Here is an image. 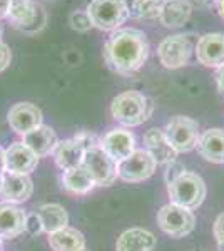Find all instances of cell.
I'll use <instances>...</instances> for the list:
<instances>
[{"mask_svg":"<svg viewBox=\"0 0 224 251\" xmlns=\"http://www.w3.org/2000/svg\"><path fill=\"white\" fill-rule=\"evenodd\" d=\"M0 251H2V238H0Z\"/></svg>","mask_w":224,"mask_h":251,"instance_id":"cell-39","label":"cell"},{"mask_svg":"<svg viewBox=\"0 0 224 251\" xmlns=\"http://www.w3.org/2000/svg\"><path fill=\"white\" fill-rule=\"evenodd\" d=\"M10 60H12V52H10L9 46L0 42V72H3L10 66Z\"/></svg>","mask_w":224,"mask_h":251,"instance_id":"cell-31","label":"cell"},{"mask_svg":"<svg viewBox=\"0 0 224 251\" xmlns=\"http://www.w3.org/2000/svg\"><path fill=\"white\" fill-rule=\"evenodd\" d=\"M80 251H87V250H85V248H84V250H80Z\"/></svg>","mask_w":224,"mask_h":251,"instance_id":"cell-40","label":"cell"},{"mask_svg":"<svg viewBox=\"0 0 224 251\" xmlns=\"http://www.w3.org/2000/svg\"><path fill=\"white\" fill-rule=\"evenodd\" d=\"M157 163L146 149H136L129 157L117 163V177L125 183H141L156 171Z\"/></svg>","mask_w":224,"mask_h":251,"instance_id":"cell-10","label":"cell"},{"mask_svg":"<svg viewBox=\"0 0 224 251\" xmlns=\"http://www.w3.org/2000/svg\"><path fill=\"white\" fill-rule=\"evenodd\" d=\"M154 111V104L149 97L137 91H125L116 96L111 104V114L117 123L127 127L141 126L149 119Z\"/></svg>","mask_w":224,"mask_h":251,"instance_id":"cell-2","label":"cell"},{"mask_svg":"<svg viewBox=\"0 0 224 251\" xmlns=\"http://www.w3.org/2000/svg\"><path fill=\"white\" fill-rule=\"evenodd\" d=\"M149 57L148 35L137 29H117L104 44V59L112 71L132 74Z\"/></svg>","mask_w":224,"mask_h":251,"instance_id":"cell-1","label":"cell"},{"mask_svg":"<svg viewBox=\"0 0 224 251\" xmlns=\"http://www.w3.org/2000/svg\"><path fill=\"white\" fill-rule=\"evenodd\" d=\"M156 246V236L148 229L131 228L117 238L116 251H152Z\"/></svg>","mask_w":224,"mask_h":251,"instance_id":"cell-21","label":"cell"},{"mask_svg":"<svg viewBox=\"0 0 224 251\" xmlns=\"http://www.w3.org/2000/svg\"><path fill=\"white\" fill-rule=\"evenodd\" d=\"M85 12L92 27L105 32L117 30L131 17V9L125 0H91Z\"/></svg>","mask_w":224,"mask_h":251,"instance_id":"cell-4","label":"cell"},{"mask_svg":"<svg viewBox=\"0 0 224 251\" xmlns=\"http://www.w3.org/2000/svg\"><path fill=\"white\" fill-rule=\"evenodd\" d=\"M27 214L15 203H0V238L12 240L25 231Z\"/></svg>","mask_w":224,"mask_h":251,"instance_id":"cell-16","label":"cell"},{"mask_svg":"<svg viewBox=\"0 0 224 251\" xmlns=\"http://www.w3.org/2000/svg\"><path fill=\"white\" fill-rule=\"evenodd\" d=\"M74 139L80 146H82L84 151H89V149L100 146V139H99V137H97L96 134H92V132H87V131H82V132H79V134H75Z\"/></svg>","mask_w":224,"mask_h":251,"instance_id":"cell-28","label":"cell"},{"mask_svg":"<svg viewBox=\"0 0 224 251\" xmlns=\"http://www.w3.org/2000/svg\"><path fill=\"white\" fill-rule=\"evenodd\" d=\"M7 121L17 134L24 136L42 126V111L32 102H17L9 109Z\"/></svg>","mask_w":224,"mask_h":251,"instance_id":"cell-12","label":"cell"},{"mask_svg":"<svg viewBox=\"0 0 224 251\" xmlns=\"http://www.w3.org/2000/svg\"><path fill=\"white\" fill-rule=\"evenodd\" d=\"M194 46L191 39L184 34L169 35L159 44L157 55L159 62L166 69H179L189 64Z\"/></svg>","mask_w":224,"mask_h":251,"instance_id":"cell-8","label":"cell"},{"mask_svg":"<svg viewBox=\"0 0 224 251\" xmlns=\"http://www.w3.org/2000/svg\"><path fill=\"white\" fill-rule=\"evenodd\" d=\"M3 189V174H0V193H2Z\"/></svg>","mask_w":224,"mask_h":251,"instance_id":"cell-38","label":"cell"},{"mask_svg":"<svg viewBox=\"0 0 224 251\" xmlns=\"http://www.w3.org/2000/svg\"><path fill=\"white\" fill-rule=\"evenodd\" d=\"M162 2L164 0H134L131 15H134L136 19H146V20L159 19Z\"/></svg>","mask_w":224,"mask_h":251,"instance_id":"cell-26","label":"cell"},{"mask_svg":"<svg viewBox=\"0 0 224 251\" xmlns=\"http://www.w3.org/2000/svg\"><path fill=\"white\" fill-rule=\"evenodd\" d=\"M198 62L204 67L219 69L224 66V34L211 32L201 35L194 47Z\"/></svg>","mask_w":224,"mask_h":251,"instance_id":"cell-11","label":"cell"},{"mask_svg":"<svg viewBox=\"0 0 224 251\" xmlns=\"http://www.w3.org/2000/svg\"><path fill=\"white\" fill-rule=\"evenodd\" d=\"M2 37H3V24L0 22V42H2Z\"/></svg>","mask_w":224,"mask_h":251,"instance_id":"cell-37","label":"cell"},{"mask_svg":"<svg viewBox=\"0 0 224 251\" xmlns=\"http://www.w3.org/2000/svg\"><path fill=\"white\" fill-rule=\"evenodd\" d=\"M7 168H5V149H2L0 146V174H5Z\"/></svg>","mask_w":224,"mask_h":251,"instance_id":"cell-35","label":"cell"},{"mask_svg":"<svg viewBox=\"0 0 224 251\" xmlns=\"http://www.w3.org/2000/svg\"><path fill=\"white\" fill-rule=\"evenodd\" d=\"M213 233H214L216 241H218L221 246H224V213H221L218 218H216L214 226H213Z\"/></svg>","mask_w":224,"mask_h":251,"instance_id":"cell-30","label":"cell"},{"mask_svg":"<svg viewBox=\"0 0 224 251\" xmlns=\"http://www.w3.org/2000/svg\"><path fill=\"white\" fill-rule=\"evenodd\" d=\"M25 231L28 234H32V236H37L44 231V225H42V220H40V216L35 213H30L27 214V220H25Z\"/></svg>","mask_w":224,"mask_h":251,"instance_id":"cell-29","label":"cell"},{"mask_svg":"<svg viewBox=\"0 0 224 251\" xmlns=\"http://www.w3.org/2000/svg\"><path fill=\"white\" fill-rule=\"evenodd\" d=\"M206 183L199 174L184 171L168 184L171 203L187 209H196L206 198Z\"/></svg>","mask_w":224,"mask_h":251,"instance_id":"cell-3","label":"cell"},{"mask_svg":"<svg viewBox=\"0 0 224 251\" xmlns=\"http://www.w3.org/2000/svg\"><path fill=\"white\" fill-rule=\"evenodd\" d=\"M84 154H85L84 148L77 143L74 137H72V139H66V141H59L57 148L54 149L55 164L59 166L62 171H69V169L82 166Z\"/></svg>","mask_w":224,"mask_h":251,"instance_id":"cell-22","label":"cell"},{"mask_svg":"<svg viewBox=\"0 0 224 251\" xmlns=\"http://www.w3.org/2000/svg\"><path fill=\"white\" fill-rule=\"evenodd\" d=\"M100 148L112 157L116 163L125 159L136 151V137L127 129H112L100 139Z\"/></svg>","mask_w":224,"mask_h":251,"instance_id":"cell-13","label":"cell"},{"mask_svg":"<svg viewBox=\"0 0 224 251\" xmlns=\"http://www.w3.org/2000/svg\"><path fill=\"white\" fill-rule=\"evenodd\" d=\"M62 186L72 194H87L94 189L96 183H94L91 174L85 171L84 166H79V168L64 171Z\"/></svg>","mask_w":224,"mask_h":251,"instance_id":"cell-25","label":"cell"},{"mask_svg":"<svg viewBox=\"0 0 224 251\" xmlns=\"http://www.w3.org/2000/svg\"><path fill=\"white\" fill-rule=\"evenodd\" d=\"M10 7H12V0H0V19L9 17Z\"/></svg>","mask_w":224,"mask_h":251,"instance_id":"cell-33","label":"cell"},{"mask_svg":"<svg viewBox=\"0 0 224 251\" xmlns=\"http://www.w3.org/2000/svg\"><path fill=\"white\" fill-rule=\"evenodd\" d=\"M12 25L24 34L34 35L44 29L47 15L42 5L35 0H12L9 17Z\"/></svg>","mask_w":224,"mask_h":251,"instance_id":"cell-5","label":"cell"},{"mask_svg":"<svg viewBox=\"0 0 224 251\" xmlns=\"http://www.w3.org/2000/svg\"><path fill=\"white\" fill-rule=\"evenodd\" d=\"M37 214L40 216V220H42L44 231L49 234L66 228L69 223V214L66 209H64V206L55 204V203L39 206Z\"/></svg>","mask_w":224,"mask_h":251,"instance_id":"cell-24","label":"cell"},{"mask_svg":"<svg viewBox=\"0 0 224 251\" xmlns=\"http://www.w3.org/2000/svg\"><path fill=\"white\" fill-rule=\"evenodd\" d=\"M216 7H218L219 17L224 20V0H218V2H216Z\"/></svg>","mask_w":224,"mask_h":251,"instance_id":"cell-36","label":"cell"},{"mask_svg":"<svg viewBox=\"0 0 224 251\" xmlns=\"http://www.w3.org/2000/svg\"><path fill=\"white\" fill-rule=\"evenodd\" d=\"M22 143L25 144L27 148H30L39 157H42V156H47V154H50V152H54V149L57 148V144H59V139H57L54 129L42 124V126H39V127H35L34 131L24 134Z\"/></svg>","mask_w":224,"mask_h":251,"instance_id":"cell-20","label":"cell"},{"mask_svg":"<svg viewBox=\"0 0 224 251\" xmlns=\"http://www.w3.org/2000/svg\"><path fill=\"white\" fill-rule=\"evenodd\" d=\"M191 14H193V5L189 0H164L159 22L166 29H177L191 19Z\"/></svg>","mask_w":224,"mask_h":251,"instance_id":"cell-19","label":"cell"},{"mask_svg":"<svg viewBox=\"0 0 224 251\" xmlns=\"http://www.w3.org/2000/svg\"><path fill=\"white\" fill-rule=\"evenodd\" d=\"M49 245L54 251H80L85 248V238L75 228L66 226L49 234Z\"/></svg>","mask_w":224,"mask_h":251,"instance_id":"cell-23","label":"cell"},{"mask_svg":"<svg viewBox=\"0 0 224 251\" xmlns=\"http://www.w3.org/2000/svg\"><path fill=\"white\" fill-rule=\"evenodd\" d=\"M199 154L213 164H224V129H207L196 144Z\"/></svg>","mask_w":224,"mask_h":251,"instance_id":"cell-17","label":"cell"},{"mask_svg":"<svg viewBox=\"0 0 224 251\" xmlns=\"http://www.w3.org/2000/svg\"><path fill=\"white\" fill-rule=\"evenodd\" d=\"M193 2H194V5L201 7V9H211V7L216 5L218 0H193Z\"/></svg>","mask_w":224,"mask_h":251,"instance_id":"cell-34","label":"cell"},{"mask_svg":"<svg viewBox=\"0 0 224 251\" xmlns=\"http://www.w3.org/2000/svg\"><path fill=\"white\" fill-rule=\"evenodd\" d=\"M39 156L27 148L24 143H14L5 149V168L7 173L30 174L37 168Z\"/></svg>","mask_w":224,"mask_h":251,"instance_id":"cell-14","label":"cell"},{"mask_svg":"<svg viewBox=\"0 0 224 251\" xmlns=\"http://www.w3.org/2000/svg\"><path fill=\"white\" fill-rule=\"evenodd\" d=\"M169 143L177 152H189L196 148L199 139V124L191 117L174 116L171 117L164 129Z\"/></svg>","mask_w":224,"mask_h":251,"instance_id":"cell-7","label":"cell"},{"mask_svg":"<svg viewBox=\"0 0 224 251\" xmlns=\"http://www.w3.org/2000/svg\"><path fill=\"white\" fill-rule=\"evenodd\" d=\"M34 193V184L28 174H15L5 173L3 174V189L2 194L9 203H24Z\"/></svg>","mask_w":224,"mask_h":251,"instance_id":"cell-18","label":"cell"},{"mask_svg":"<svg viewBox=\"0 0 224 251\" xmlns=\"http://www.w3.org/2000/svg\"><path fill=\"white\" fill-rule=\"evenodd\" d=\"M216 84H218V91L224 96V66L216 71Z\"/></svg>","mask_w":224,"mask_h":251,"instance_id":"cell-32","label":"cell"},{"mask_svg":"<svg viewBox=\"0 0 224 251\" xmlns=\"http://www.w3.org/2000/svg\"><path fill=\"white\" fill-rule=\"evenodd\" d=\"M71 27L77 32H87L92 29V22L89 19L87 12H82V10H75L74 14L71 15Z\"/></svg>","mask_w":224,"mask_h":251,"instance_id":"cell-27","label":"cell"},{"mask_svg":"<svg viewBox=\"0 0 224 251\" xmlns=\"http://www.w3.org/2000/svg\"><path fill=\"white\" fill-rule=\"evenodd\" d=\"M82 166L91 174L96 186H111L117 179V163L100 146L85 151Z\"/></svg>","mask_w":224,"mask_h":251,"instance_id":"cell-9","label":"cell"},{"mask_svg":"<svg viewBox=\"0 0 224 251\" xmlns=\"http://www.w3.org/2000/svg\"><path fill=\"white\" fill-rule=\"evenodd\" d=\"M157 225L166 234L173 238H184L194 231L196 218L191 209L174 203L162 206L157 213Z\"/></svg>","mask_w":224,"mask_h":251,"instance_id":"cell-6","label":"cell"},{"mask_svg":"<svg viewBox=\"0 0 224 251\" xmlns=\"http://www.w3.org/2000/svg\"><path fill=\"white\" fill-rule=\"evenodd\" d=\"M144 146L146 151L154 157L157 164H171L176 161L179 152L169 143L168 136L162 129L152 127L146 131L144 134Z\"/></svg>","mask_w":224,"mask_h":251,"instance_id":"cell-15","label":"cell"}]
</instances>
